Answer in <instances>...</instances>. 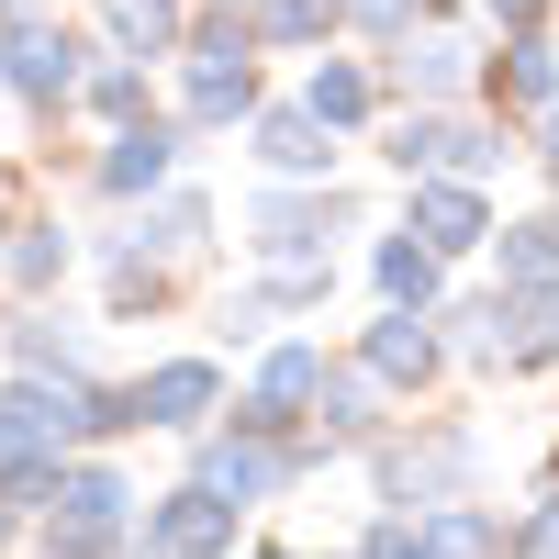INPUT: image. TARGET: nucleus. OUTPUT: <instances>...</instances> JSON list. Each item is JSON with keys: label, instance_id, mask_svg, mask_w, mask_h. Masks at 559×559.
<instances>
[{"label": "nucleus", "instance_id": "28", "mask_svg": "<svg viewBox=\"0 0 559 559\" xmlns=\"http://www.w3.org/2000/svg\"><path fill=\"white\" fill-rule=\"evenodd\" d=\"M537 157H548V168H559V102H548V134H537Z\"/></svg>", "mask_w": 559, "mask_h": 559}, {"label": "nucleus", "instance_id": "16", "mask_svg": "<svg viewBox=\"0 0 559 559\" xmlns=\"http://www.w3.org/2000/svg\"><path fill=\"white\" fill-rule=\"evenodd\" d=\"M12 358H23V369H57V381H79V358H90V347H79V324L23 313V324H12Z\"/></svg>", "mask_w": 559, "mask_h": 559}, {"label": "nucleus", "instance_id": "23", "mask_svg": "<svg viewBox=\"0 0 559 559\" xmlns=\"http://www.w3.org/2000/svg\"><path fill=\"white\" fill-rule=\"evenodd\" d=\"M90 102H102V112H146V68H134V57H112L102 79H90Z\"/></svg>", "mask_w": 559, "mask_h": 559}, {"label": "nucleus", "instance_id": "15", "mask_svg": "<svg viewBox=\"0 0 559 559\" xmlns=\"http://www.w3.org/2000/svg\"><path fill=\"white\" fill-rule=\"evenodd\" d=\"M369 381H381V369H324V448H347V437H369L381 426V414H369Z\"/></svg>", "mask_w": 559, "mask_h": 559}, {"label": "nucleus", "instance_id": "10", "mask_svg": "<svg viewBox=\"0 0 559 559\" xmlns=\"http://www.w3.org/2000/svg\"><path fill=\"white\" fill-rule=\"evenodd\" d=\"M168 168H179V134H168V123H123L112 157H102V191H157Z\"/></svg>", "mask_w": 559, "mask_h": 559}, {"label": "nucleus", "instance_id": "18", "mask_svg": "<svg viewBox=\"0 0 559 559\" xmlns=\"http://www.w3.org/2000/svg\"><path fill=\"white\" fill-rule=\"evenodd\" d=\"M123 503H134V492H123V471H102V459L57 481V515H90V526H123Z\"/></svg>", "mask_w": 559, "mask_h": 559}, {"label": "nucleus", "instance_id": "9", "mask_svg": "<svg viewBox=\"0 0 559 559\" xmlns=\"http://www.w3.org/2000/svg\"><path fill=\"white\" fill-rule=\"evenodd\" d=\"M324 134H336V123H324L313 102H292V112H269V123H258V157H269L280 179H313L324 157H336V146H324Z\"/></svg>", "mask_w": 559, "mask_h": 559}, {"label": "nucleus", "instance_id": "8", "mask_svg": "<svg viewBox=\"0 0 559 559\" xmlns=\"http://www.w3.org/2000/svg\"><path fill=\"white\" fill-rule=\"evenodd\" d=\"M414 236H426L437 258H471L481 247V191L471 179H426V191H414Z\"/></svg>", "mask_w": 559, "mask_h": 559}, {"label": "nucleus", "instance_id": "26", "mask_svg": "<svg viewBox=\"0 0 559 559\" xmlns=\"http://www.w3.org/2000/svg\"><path fill=\"white\" fill-rule=\"evenodd\" d=\"M347 23H369V34H414V0H336Z\"/></svg>", "mask_w": 559, "mask_h": 559}, {"label": "nucleus", "instance_id": "22", "mask_svg": "<svg viewBox=\"0 0 559 559\" xmlns=\"http://www.w3.org/2000/svg\"><path fill=\"white\" fill-rule=\"evenodd\" d=\"M381 157H392L403 179H414V168H448V123H426V112H414V123H392V134H381Z\"/></svg>", "mask_w": 559, "mask_h": 559}, {"label": "nucleus", "instance_id": "14", "mask_svg": "<svg viewBox=\"0 0 559 559\" xmlns=\"http://www.w3.org/2000/svg\"><path fill=\"white\" fill-rule=\"evenodd\" d=\"M369 269H381V292H392L403 313H426V302H437V247H426V236H392Z\"/></svg>", "mask_w": 559, "mask_h": 559}, {"label": "nucleus", "instance_id": "21", "mask_svg": "<svg viewBox=\"0 0 559 559\" xmlns=\"http://www.w3.org/2000/svg\"><path fill=\"white\" fill-rule=\"evenodd\" d=\"M0 269H12L23 292H34V280H57V269H68V236H57V224H23V236L0 247Z\"/></svg>", "mask_w": 559, "mask_h": 559}, {"label": "nucleus", "instance_id": "17", "mask_svg": "<svg viewBox=\"0 0 559 559\" xmlns=\"http://www.w3.org/2000/svg\"><path fill=\"white\" fill-rule=\"evenodd\" d=\"M403 79L426 90V102H448V90L471 79V45H459V34H426V45H414V34H403Z\"/></svg>", "mask_w": 559, "mask_h": 559}, {"label": "nucleus", "instance_id": "12", "mask_svg": "<svg viewBox=\"0 0 559 559\" xmlns=\"http://www.w3.org/2000/svg\"><path fill=\"white\" fill-rule=\"evenodd\" d=\"M102 34L123 57H168L179 45V0H102Z\"/></svg>", "mask_w": 559, "mask_h": 559}, {"label": "nucleus", "instance_id": "1", "mask_svg": "<svg viewBox=\"0 0 559 559\" xmlns=\"http://www.w3.org/2000/svg\"><path fill=\"white\" fill-rule=\"evenodd\" d=\"M258 23H202L191 34V123H236L258 102Z\"/></svg>", "mask_w": 559, "mask_h": 559}, {"label": "nucleus", "instance_id": "24", "mask_svg": "<svg viewBox=\"0 0 559 559\" xmlns=\"http://www.w3.org/2000/svg\"><path fill=\"white\" fill-rule=\"evenodd\" d=\"M503 559H559V492L537 503V515H526L515 537H503Z\"/></svg>", "mask_w": 559, "mask_h": 559}, {"label": "nucleus", "instance_id": "5", "mask_svg": "<svg viewBox=\"0 0 559 559\" xmlns=\"http://www.w3.org/2000/svg\"><path fill=\"white\" fill-rule=\"evenodd\" d=\"M336 224H347V202H292V191H269V202H258V258H269V269H313Z\"/></svg>", "mask_w": 559, "mask_h": 559}, {"label": "nucleus", "instance_id": "27", "mask_svg": "<svg viewBox=\"0 0 559 559\" xmlns=\"http://www.w3.org/2000/svg\"><path fill=\"white\" fill-rule=\"evenodd\" d=\"M481 12H492V23H515V34H526V23H537V0H481Z\"/></svg>", "mask_w": 559, "mask_h": 559}, {"label": "nucleus", "instance_id": "2", "mask_svg": "<svg viewBox=\"0 0 559 559\" xmlns=\"http://www.w3.org/2000/svg\"><path fill=\"white\" fill-rule=\"evenodd\" d=\"M202 481L224 492V503H280L302 481V448H280V426H247V437H213L202 448Z\"/></svg>", "mask_w": 559, "mask_h": 559}, {"label": "nucleus", "instance_id": "19", "mask_svg": "<svg viewBox=\"0 0 559 559\" xmlns=\"http://www.w3.org/2000/svg\"><path fill=\"white\" fill-rule=\"evenodd\" d=\"M503 90H515V102H548V90H559V45L515 34V45H503Z\"/></svg>", "mask_w": 559, "mask_h": 559}, {"label": "nucleus", "instance_id": "3", "mask_svg": "<svg viewBox=\"0 0 559 559\" xmlns=\"http://www.w3.org/2000/svg\"><path fill=\"white\" fill-rule=\"evenodd\" d=\"M236 515H247V503H224L213 481H191V492H168L157 515H146V537H134V559H213L224 537H236Z\"/></svg>", "mask_w": 559, "mask_h": 559}, {"label": "nucleus", "instance_id": "6", "mask_svg": "<svg viewBox=\"0 0 559 559\" xmlns=\"http://www.w3.org/2000/svg\"><path fill=\"white\" fill-rule=\"evenodd\" d=\"M134 392H146V426H168V437H191L202 426V414H213V358H168V369H146V381H134Z\"/></svg>", "mask_w": 559, "mask_h": 559}, {"label": "nucleus", "instance_id": "20", "mask_svg": "<svg viewBox=\"0 0 559 559\" xmlns=\"http://www.w3.org/2000/svg\"><path fill=\"white\" fill-rule=\"evenodd\" d=\"M302 102L347 134V123H369V79H358V68H313V90H302Z\"/></svg>", "mask_w": 559, "mask_h": 559}, {"label": "nucleus", "instance_id": "25", "mask_svg": "<svg viewBox=\"0 0 559 559\" xmlns=\"http://www.w3.org/2000/svg\"><path fill=\"white\" fill-rule=\"evenodd\" d=\"M324 12H313V0H258V34H280V45H302Z\"/></svg>", "mask_w": 559, "mask_h": 559}, {"label": "nucleus", "instance_id": "13", "mask_svg": "<svg viewBox=\"0 0 559 559\" xmlns=\"http://www.w3.org/2000/svg\"><path fill=\"white\" fill-rule=\"evenodd\" d=\"M437 358H448V347H437L426 324H414V313L392 302V324H381V336H369V369H381V381H426Z\"/></svg>", "mask_w": 559, "mask_h": 559}, {"label": "nucleus", "instance_id": "29", "mask_svg": "<svg viewBox=\"0 0 559 559\" xmlns=\"http://www.w3.org/2000/svg\"><path fill=\"white\" fill-rule=\"evenodd\" d=\"M0 12H23V0H0Z\"/></svg>", "mask_w": 559, "mask_h": 559}, {"label": "nucleus", "instance_id": "11", "mask_svg": "<svg viewBox=\"0 0 559 559\" xmlns=\"http://www.w3.org/2000/svg\"><path fill=\"white\" fill-rule=\"evenodd\" d=\"M503 292L559 302V224H515V236H503Z\"/></svg>", "mask_w": 559, "mask_h": 559}, {"label": "nucleus", "instance_id": "4", "mask_svg": "<svg viewBox=\"0 0 559 559\" xmlns=\"http://www.w3.org/2000/svg\"><path fill=\"white\" fill-rule=\"evenodd\" d=\"M0 79H12L34 112H57L68 90H79V34H57V23H34V12H23L12 34H0Z\"/></svg>", "mask_w": 559, "mask_h": 559}, {"label": "nucleus", "instance_id": "7", "mask_svg": "<svg viewBox=\"0 0 559 559\" xmlns=\"http://www.w3.org/2000/svg\"><path fill=\"white\" fill-rule=\"evenodd\" d=\"M302 403H324V347H269V358H258V414H247V426H292Z\"/></svg>", "mask_w": 559, "mask_h": 559}]
</instances>
